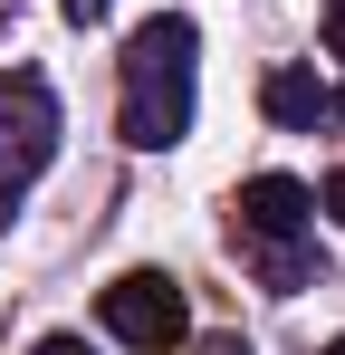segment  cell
<instances>
[{
  "label": "cell",
  "mask_w": 345,
  "mask_h": 355,
  "mask_svg": "<svg viewBox=\"0 0 345 355\" xmlns=\"http://www.w3.org/2000/svg\"><path fill=\"white\" fill-rule=\"evenodd\" d=\"M192 77H202V29H192L182 10L144 19V29L125 39V106H115V125H125L134 154L182 144V125H192Z\"/></svg>",
  "instance_id": "6da1fadb"
},
{
  "label": "cell",
  "mask_w": 345,
  "mask_h": 355,
  "mask_svg": "<svg viewBox=\"0 0 345 355\" xmlns=\"http://www.w3.org/2000/svg\"><path fill=\"white\" fill-rule=\"evenodd\" d=\"M326 49L345 58V0H326Z\"/></svg>",
  "instance_id": "52a82bcc"
},
{
  "label": "cell",
  "mask_w": 345,
  "mask_h": 355,
  "mask_svg": "<svg viewBox=\"0 0 345 355\" xmlns=\"http://www.w3.org/2000/svg\"><path fill=\"white\" fill-rule=\"evenodd\" d=\"M0 221H10V192H0Z\"/></svg>",
  "instance_id": "8fae6325"
},
{
  "label": "cell",
  "mask_w": 345,
  "mask_h": 355,
  "mask_svg": "<svg viewBox=\"0 0 345 355\" xmlns=\"http://www.w3.org/2000/svg\"><path fill=\"white\" fill-rule=\"evenodd\" d=\"M39 355H87V336H39Z\"/></svg>",
  "instance_id": "9c48e42d"
},
{
  "label": "cell",
  "mask_w": 345,
  "mask_h": 355,
  "mask_svg": "<svg viewBox=\"0 0 345 355\" xmlns=\"http://www.w3.org/2000/svg\"><path fill=\"white\" fill-rule=\"evenodd\" d=\"M96 317H106L115 346H134V355H163V346H182V336H192L182 279H163V269H125V279L96 297Z\"/></svg>",
  "instance_id": "7a4b0ae2"
},
{
  "label": "cell",
  "mask_w": 345,
  "mask_h": 355,
  "mask_svg": "<svg viewBox=\"0 0 345 355\" xmlns=\"http://www.w3.org/2000/svg\"><path fill=\"white\" fill-rule=\"evenodd\" d=\"M317 211H326V221H336V231H345V173L326 182V192H317Z\"/></svg>",
  "instance_id": "8992f818"
},
{
  "label": "cell",
  "mask_w": 345,
  "mask_h": 355,
  "mask_svg": "<svg viewBox=\"0 0 345 355\" xmlns=\"http://www.w3.org/2000/svg\"><path fill=\"white\" fill-rule=\"evenodd\" d=\"M57 154V96L48 77H0V192H19V182H39Z\"/></svg>",
  "instance_id": "3957f363"
},
{
  "label": "cell",
  "mask_w": 345,
  "mask_h": 355,
  "mask_svg": "<svg viewBox=\"0 0 345 355\" xmlns=\"http://www.w3.org/2000/svg\"><path fill=\"white\" fill-rule=\"evenodd\" d=\"M259 106H269L278 125H317V116H336V96L317 87V67H269V77H259Z\"/></svg>",
  "instance_id": "5b68a950"
},
{
  "label": "cell",
  "mask_w": 345,
  "mask_h": 355,
  "mask_svg": "<svg viewBox=\"0 0 345 355\" xmlns=\"http://www.w3.org/2000/svg\"><path fill=\"white\" fill-rule=\"evenodd\" d=\"M307 221H317V192H307L297 173H249V182H240V231H249V240L288 250Z\"/></svg>",
  "instance_id": "277c9868"
},
{
  "label": "cell",
  "mask_w": 345,
  "mask_h": 355,
  "mask_svg": "<svg viewBox=\"0 0 345 355\" xmlns=\"http://www.w3.org/2000/svg\"><path fill=\"white\" fill-rule=\"evenodd\" d=\"M326 355H345V336H336V346H326Z\"/></svg>",
  "instance_id": "4fadbf2b"
},
{
  "label": "cell",
  "mask_w": 345,
  "mask_h": 355,
  "mask_svg": "<svg viewBox=\"0 0 345 355\" xmlns=\"http://www.w3.org/2000/svg\"><path fill=\"white\" fill-rule=\"evenodd\" d=\"M336 116H345V87H336Z\"/></svg>",
  "instance_id": "7c38bea8"
},
{
  "label": "cell",
  "mask_w": 345,
  "mask_h": 355,
  "mask_svg": "<svg viewBox=\"0 0 345 355\" xmlns=\"http://www.w3.org/2000/svg\"><path fill=\"white\" fill-rule=\"evenodd\" d=\"M57 10H67V19H106L115 0H57Z\"/></svg>",
  "instance_id": "ba28073f"
},
{
  "label": "cell",
  "mask_w": 345,
  "mask_h": 355,
  "mask_svg": "<svg viewBox=\"0 0 345 355\" xmlns=\"http://www.w3.org/2000/svg\"><path fill=\"white\" fill-rule=\"evenodd\" d=\"M202 355H249V346H240V336H202Z\"/></svg>",
  "instance_id": "30bf717a"
}]
</instances>
